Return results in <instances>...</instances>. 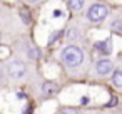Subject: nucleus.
Returning <instances> with one entry per match:
<instances>
[{
	"label": "nucleus",
	"mask_w": 122,
	"mask_h": 114,
	"mask_svg": "<svg viewBox=\"0 0 122 114\" xmlns=\"http://www.w3.org/2000/svg\"><path fill=\"white\" fill-rule=\"evenodd\" d=\"M60 57L67 67H79L84 60V50L77 45H69L62 50Z\"/></svg>",
	"instance_id": "f257e3e1"
},
{
	"label": "nucleus",
	"mask_w": 122,
	"mask_h": 114,
	"mask_svg": "<svg viewBox=\"0 0 122 114\" xmlns=\"http://www.w3.org/2000/svg\"><path fill=\"white\" fill-rule=\"evenodd\" d=\"M110 27H112V30H115V32H122V20H114Z\"/></svg>",
	"instance_id": "9d476101"
},
{
	"label": "nucleus",
	"mask_w": 122,
	"mask_h": 114,
	"mask_svg": "<svg viewBox=\"0 0 122 114\" xmlns=\"http://www.w3.org/2000/svg\"><path fill=\"white\" fill-rule=\"evenodd\" d=\"M27 2H30V4H35V2H39V0H27Z\"/></svg>",
	"instance_id": "f3484780"
},
{
	"label": "nucleus",
	"mask_w": 122,
	"mask_h": 114,
	"mask_svg": "<svg viewBox=\"0 0 122 114\" xmlns=\"http://www.w3.org/2000/svg\"><path fill=\"white\" fill-rule=\"evenodd\" d=\"M80 104H82V106H85V104H89V97H87V96H84V97H80Z\"/></svg>",
	"instance_id": "f8f14e48"
},
{
	"label": "nucleus",
	"mask_w": 122,
	"mask_h": 114,
	"mask_svg": "<svg viewBox=\"0 0 122 114\" xmlns=\"http://www.w3.org/2000/svg\"><path fill=\"white\" fill-rule=\"evenodd\" d=\"M4 81V71H2V67H0V82Z\"/></svg>",
	"instance_id": "dca6fc26"
},
{
	"label": "nucleus",
	"mask_w": 122,
	"mask_h": 114,
	"mask_svg": "<svg viewBox=\"0 0 122 114\" xmlns=\"http://www.w3.org/2000/svg\"><path fill=\"white\" fill-rule=\"evenodd\" d=\"M95 49H97L100 54H110V52H112V42H110V39L102 40V42H97V44H95Z\"/></svg>",
	"instance_id": "39448f33"
},
{
	"label": "nucleus",
	"mask_w": 122,
	"mask_h": 114,
	"mask_svg": "<svg viewBox=\"0 0 122 114\" xmlns=\"http://www.w3.org/2000/svg\"><path fill=\"white\" fill-rule=\"evenodd\" d=\"M112 82H114V86H115V87H122V69H117V71H114Z\"/></svg>",
	"instance_id": "6e6552de"
},
{
	"label": "nucleus",
	"mask_w": 122,
	"mask_h": 114,
	"mask_svg": "<svg viewBox=\"0 0 122 114\" xmlns=\"http://www.w3.org/2000/svg\"><path fill=\"white\" fill-rule=\"evenodd\" d=\"M107 15H109V9L105 5H102V4H94L87 10V19L90 22H95V24L97 22H102Z\"/></svg>",
	"instance_id": "f03ea898"
},
{
	"label": "nucleus",
	"mask_w": 122,
	"mask_h": 114,
	"mask_svg": "<svg viewBox=\"0 0 122 114\" xmlns=\"http://www.w3.org/2000/svg\"><path fill=\"white\" fill-rule=\"evenodd\" d=\"M65 37H67L69 40H74V39L79 37V30H77V29H69V30L65 32Z\"/></svg>",
	"instance_id": "1a4fd4ad"
},
{
	"label": "nucleus",
	"mask_w": 122,
	"mask_h": 114,
	"mask_svg": "<svg viewBox=\"0 0 122 114\" xmlns=\"http://www.w3.org/2000/svg\"><path fill=\"white\" fill-rule=\"evenodd\" d=\"M9 72H10V76L14 77V79H22L24 76H25V72H27V69H25V64L22 62V60H14V62H10V65H9Z\"/></svg>",
	"instance_id": "7ed1b4c3"
},
{
	"label": "nucleus",
	"mask_w": 122,
	"mask_h": 114,
	"mask_svg": "<svg viewBox=\"0 0 122 114\" xmlns=\"http://www.w3.org/2000/svg\"><path fill=\"white\" fill-rule=\"evenodd\" d=\"M112 69H114V65H112V60H109V59H100V60H97V64H95V71H97V74H100V76L110 74Z\"/></svg>",
	"instance_id": "20e7f679"
},
{
	"label": "nucleus",
	"mask_w": 122,
	"mask_h": 114,
	"mask_svg": "<svg viewBox=\"0 0 122 114\" xmlns=\"http://www.w3.org/2000/svg\"><path fill=\"white\" fill-rule=\"evenodd\" d=\"M115 104H117V97H112L110 102H109V106H115Z\"/></svg>",
	"instance_id": "4468645a"
},
{
	"label": "nucleus",
	"mask_w": 122,
	"mask_h": 114,
	"mask_svg": "<svg viewBox=\"0 0 122 114\" xmlns=\"http://www.w3.org/2000/svg\"><path fill=\"white\" fill-rule=\"evenodd\" d=\"M52 15H54V17H60V15H62V12H60V10H55Z\"/></svg>",
	"instance_id": "2eb2a0df"
},
{
	"label": "nucleus",
	"mask_w": 122,
	"mask_h": 114,
	"mask_svg": "<svg viewBox=\"0 0 122 114\" xmlns=\"http://www.w3.org/2000/svg\"><path fill=\"white\" fill-rule=\"evenodd\" d=\"M42 91H44V94H54V92H57V84L55 82H44Z\"/></svg>",
	"instance_id": "0eeeda50"
},
{
	"label": "nucleus",
	"mask_w": 122,
	"mask_h": 114,
	"mask_svg": "<svg viewBox=\"0 0 122 114\" xmlns=\"http://www.w3.org/2000/svg\"><path fill=\"white\" fill-rule=\"evenodd\" d=\"M22 19L25 20V24H29V22H30V17H29V14H24V12H22Z\"/></svg>",
	"instance_id": "ddd939ff"
},
{
	"label": "nucleus",
	"mask_w": 122,
	"mask_h": 114,
	"mask_svg": "<svg viewBox=\"0 0 122 114\" xmlns=\"http://www.w3.org/2000/svg\"><path fill=\"white\" fill-rule=\"evenodd\" d=\"M84 4H85V0H69V9L74 12H79L84 9Z\"/></svg>",
	"instance_id": "423d86ee"
},
{
	"label": "nucleus",
	"mask_w": 122,
	"mask_h": 114,
	"mask_svg": "<svg viewBox=\"0 0 122 114\" xmlns=\"http://www.w3.org/2000/svg\"><path fill=\"white\" fill-rule=\"evenodd\" d=\"M60 114H77V111H75V109H70V107H67V109H64Z\"/></svg>",
	"instance_id": "9b49d317"
}]
</instances>
